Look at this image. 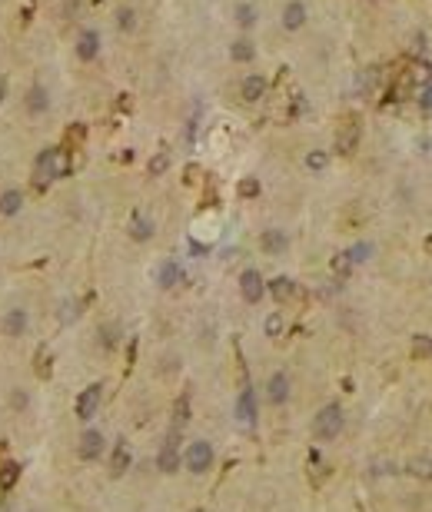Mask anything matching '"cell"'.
I'll return each instance as SVG.
<instances>
[{
	"instance_id": "6da1fadb",
	"label": "cell",
	"mask_w": 432,
	"mask_h": 512,
	"mask_svg": "<svg viewBox=\"0 0 432 512\" xmlns=\"http://www.w3.org/2000/svg\"><path fill=\"white\" fill-rule=\"evenodd\" d=\"M70 173V160H67L60 150H43L37 156V170H34V187L37 190H47L53 180H60Z\"/></svg>"
},
{
	"instance_id": "7a4b0ae2",
	"label": "cell",
	"mask_w": 432,
	"mask_h": 512,
	"mask_svg": "<svg viewBox=\"0 0 432 512\" xmlns=\"http://www.w3.org/2000/svg\"><path fill=\"white\" fill-rule=\"evenodd\" d=\"M343 406H336V403H330V406H323V410L316 412V419H313V433H316V439H336V436L343 433Z\"/></svg>"
},
{
	"instance_id": "3957f363",
	"label": "cell",
	"mask_w": 432,
	"mask_h": 512,
	"mask_svg": "<svg viewBox=\"0 0 432 512\" xmlns=\"http://www.w3.org/2000/svg\"><path fill=\"white\" fill-rule=\"evenodd\" d=\"M183 459H187V469H190V473L200 476V473H206V469L213 466V446L203 443V439H196V443H190V449H187Z\"/></svg>"
},
{
	"instance_id": "277c9868",
	"label": "cell",
	"mask_w": 432,
	"mask_h": 512,
	"mask_svg": "<svg viewBox=\"0 0 432 512\" xmlns=\"http://www.w3.org/2000/svg\"><path fill=\"white\" fill-rule=\"evenodd\" d=\"M156 466H160V473H177L180 469V429H170L163 449L156 456Z\"/></svg>"
},
{
	"instance_id": "5b68a950",
	"label": "cell",
	"mask_w": 432,
	"mask_h": 512,
	"mask_svg": "<svg viewBox=\"0 0 432 512\" xmlns=\"http://www.w3.org/2000/svg\"><path fill=\"white\" fill-rule=\"evenodd\" d=\"M240 293H243L246 303H259V299H263V293H266V283H263V276H259L256 269H243Z\"/></svg>"
},
{
	"instance_id": "8992f818",
	"label": "cell",
	"mask_w": 432,
	"mask_h": 512,
	"mask_svg": "<svg viewBox=\"0 0 432 512\" xmlns=\"http://www.w3.org/2000/svg\"><path fill=\"white\" fill-rule=\"evenodd\" d=\"M100 396H103V389L97 383L87 386V389L80 393V399H76V416H80V419H93V412L100 406Z\"/></svg>"
},
{
	"instance_id": "52a82bcc",
	"label": "cell",
	"mask_w": 432,
	"mask_h": 512,
	"mask_svg": "<svg viewBox=\"0 0 432 512\" xmlns=\"http://www.w3.org/2000/svg\"><path fill=\"white\" fill-rule=\"evenodd\" d=\"M266 396L273 406H283V403L290 399V376H286V372H273V376H269Z\"/></svg>"
},
{
	"instance_id": "ba28073f",
	"label": "cell",
	"mask_w": 432,
	"mask_h": 512,
	"mask_svg": "<svg viewBox=\"0 0 432 512\" xmlns=\"http://www.w3.org/2000/svg\"><path fill=\"white\" fill-rule=\"evenodd\" d=\"M236 419H240L246 429L250 426H256V396H253V389L246 386L240 393V399H236Z\"/></svg>"
},
{
	"instance_id": "9c48e42d",
	"label": "cell",
	"mask_w": 432,
	"mask_h": 512,
	"mask_svg": "<svg viewBox=\"0 0 432 512\" xmlns=\"http://www.w3.org/2000/svg\"><path fill=\"white\" fill-rule=\"evenodd\" d=\"M76 452H80V459H100L103 452V436L97 433V429H87V433L80 436V446H76Z\"/></svg>"
},
{
	"instance_id": "30bf717a",
	"label": "cell",
	"mask_w": 432,
	"mask_h": 512,
	"mask_svg": "<svg viewBox=\"0 0 432 512\" xmlns=\"http://www.w3.org/2000/svg\"><path fill=\"white\" fill-rule=\"evenodd\" d=\"M97 53H100V34L97 30H83L76 37V57L90 64V60H97Z\"/></svg>"
},
{
	"instance_id": "8fae6325",
	"label": "cell",
	"mask_w": 432,
	"mask_h": 512,
	"mask_svg": "<svg viewBox=\"0 0 432 512\" xmlns=\"http://www.w3.org/2000/svg\"><path fill=\"white\" fill-rule=\"evenodd\" d=\"M180 280H183V267H180V263H173V260L160 263V269H156V283H160L163 290H173Z\"/></svg>"
},
{
	"instance_id": "7c38bea8",
	"label": "cell",
	"mask_w": 432,
	"mask_h": 512,
	"mask_svg": "<svg viewBox=\"0 0 432 512\" xmlns=\"http://www.w3.org/2000/svg\"><path fill=\"white\" fill-rule=\"evenodd\" d=\"M303 24H306V4L290 0V4H286V11H283V27H286V30H299Z\"/></svg>"
},
{
	"instance_id": "4fadbf2b",
	"label": "cell",
	"mask_w": 432,
	"mask_h": 512,
	"mask_svg": "<svg viewBox=\"0 0 432 512\" xmlns=\"http://www.w3.org/2000/svg\"><path fill=\"white\" fill-rule=\"evenodd\" d=\"M240 93H243V100H246V103H256L263 93H266V80L259 77V74H250V77L243 80Z\"/></svg>"
},
{
	"instance_id": "5bb4252c",
	"label": "cell",
	"mask_w": 432,
	"mask_h": 512,
	"mask_svg": "<svg viewBox=\"0 0 432 512\" xmlns=\"http://www.w3.org/2000/svg\"><path fill=\"white\" fill-rule=\"evenodd\" d=\"M359 143V123L356 120H349L343 130H339V140H336V147H339V154H353Z\"/></svg>"
},
{
	"instance_id": "9a60e30c",
	"label": "cell",
	"mask_w": 432,
	"mask_h": 512,
	"mask_svg": "<svg viewBox=\"0 0 432 512\" xmlns=\"http://www.w3.org/2000/svg\"><path fill=\"white\" fill-rule=\"evenodd\" d=\"M259 243H263V250H266V253H283V250L290 246V236H286L283 230H263Z\"/></svg>"
},
{
	"instance_id": "2e32d148",
	"label": "cell",
	"mask_w": 432,
	"mask_h": 512,
	"mask_svg": "<svg viewBox=\"0 0 432 512\" xmlns=\"http://www.w3.org/2000/svg\"><path fill=\"white\" fill-rule=\"evenodd\" d=\"M266 290L276 296V303H286V299H292V296H296V283H292L290 276H276L273 283H266Z\"/></svg>"
},
{
	"instance_id": "e0dca14e",
	"label": "cell",
	"mask_w": 432,
	"mask_h": 512,
	"mask_svg": "<svg viewBox=\"0 0 432 512\" xmlns=\"http://www.w3.org/2000/svg\"><path fill=\"white\" fill-rule=\"evenodd\" d=\"M4 333L7 336H24L27 333V313L24 309H11L4 316Z\"/></svg>"
},
{
	"instance_id": "ac0fdd59",
	"label": "cell",
	"mask_w": 432,
	"mask_h": 512,
	"mask_svg": "<svg viewBox=\"0 0 432 512\" xmlns=\"http://www.w3.org/2000/svg\"><path fill=\"white\" fill-rule=\"evenodd\" d=\"M20 206H24V193L20 190H4L0 193V213H4V217L20 213Z\"/></svg>"
},
{
	"instance_id": "d6986e66",
	"label": "cell",
	"mask_w": 432,
	"mask_h": 512,
	"mask_svg": "<svg viewBox=\"0 0 432 512\" xmlns=\"http://www.w3.org/2000/svg\"><path fill=\"white\" fill-rule=\"evenodd\" d=\"M47 107H50V100H47V90H43V87H30V93H27V110L37 116V114H47Z\"/></svg>"
},
{
	"instance_id": "ffe728a7",
	"label": "cell",
	"mask_w": 432,
	"mask_h": 512,
	"mask_svg": "<svg viewBox=\"0 0 432 512\" xmlns=\"http://www.w3.org/2000/svg\"><path fill=\"white\" fill-rule=\"evenodd\" d=\"M130 236H133V240H150L153 223L143 217V213H133V217H130Z\"/></svg>"
},
{
	"instance_id": "44dd1931",
	"label": "cell",
	"mask_w": 432,
	"mask_h": 512,
	"mask_svg": "<svg viewBox=\"0 0 432 512\" xmlns=\"http://www.w3.org/2000/svg\"><path fill=\"white\" fill-rule=\"evenodd\" d=\"M229 57H233L236 64H250V60L256 57V47L250 43V40H236V43L229 47Z\"/></svg>"
},
{
	"instance_id": "7402d4cb",
	"label": "cell",
	"mask_w": 432,
	"mask_h": 512,
	"mask_svg": "<svg viewBox=\"0 0 432 512\" xmlns=\"http://www.w3.org/2000/svg\"><path fill=\"white\" fill-rule=\"evenodd\" d=\"M187 419H190V396L183 393V396L177 399V410H173V429H180Z\"/></svg>"
},
{
	"instance_id": "603a6c76",
	"label": "cell",
	"mask_w": 432,
	"mask_h": 512,
	"mask_svg": "<svg viewBox=\"0 0 432 512\" xmlns=\"http://www.w3.org/2000/svg\"><path fill=\"white\" fill-rule=\"evenodd\" d=\"M17 479H20V466H17V462H4V466H0V486L11 489Z\"/></svg>"
},
{
	"instance_id": "cb8c5ba5",
	"label": "cell",
	"mask_w": 432,
	"mask_h": 512,
	"mask_svg": "<svg viewBox=\"0 0 432 512\" xmlns=\"http://www.w3.org/2000/svg\"><path fill=\"white\" fill-rule=\"evenodd\" d=\"M236 24L240 27H253L256 24V7L253 4H236Z\"/></svg>"
},
{
	"instance_id": "d4e9b609",
	"label": "cell",
	"mask_w": 432,
	"mask_h": 512,
	"mask_svg": "<svg viewBox=\"0 0 432 512\" xmlns=\"http://www.w3.org/2000/svg\"><path fill=\"white\" fill-rule=\"evenodd\" d=\"M127 466H130V449H127V443H120L114 452V476L127 473Z\"/></svg>"
},
{
	"instance_id": "484cf974",
	"label": "cell",
	"mask_w": 432,
	"mask_h": 512,
	"mask_svg": "<svg viewBox=\"0 0 432 512\" xmlns=\"http://www.w3.org/2000/svg\"><path fill=\"white\" fill-rule=\"evenodd\" d=\"M346 256H349V263H366L372 256V243H356L353 250H346Z\"/></svg>"
},
{
	"instance_id": "4316f807",
	"label": "cell",
	"mask_w": 432,
	"mask_h": 512,
	"mask_svg": "<svg viewBox=\"0 0 432 512\" xmlns=\"http://www.w3.org/2000/svg\"><path fill=\"white\" fill-rule=\"evenodd\" d=\"M326 163H330V156L323 154V150H313V154H306V170H313V173L326 170Z\"/></svg>"
},
{
	"instance_id": "83f0119b",
	"label": "cell",
	"mask_w": 432,
	"mask_h": 512,
	"mask_svg": "<svg viewBox=\"0 0 432 512\" xmlns=\"http://www.w3.org/2000/svg\"><path fill=\"white\" fill-rule=\"evenodd\" d=\"M116 27H120V30H133V27H137V13L130 11V7L116 11Z\"/></svg>"
},
{
	"instance_id": "f1b7e54d",
	"label": "cell",
	"mask_w": 432,
	"mask_h": 512,
	"mask_svg": "<svg viewBox=\"0 0 432 512\" xmlns=\"http://www.w3.org/2000/svg\"><path fill=\"white\" fill-rule=\"evenodd\" d=\"M166 167H170V156H166V154H160V156H153V160H150V173H153V177H160Z\"/></svg>"
},
{
	"instance_id": "f546056e",
	"label": "cell",
	"mask_w": 432,
	"mask_h": 512,
	"mask_svg": "<svg viewBox=\"0 0 432 512\" xmlns=\"http://www.w3.org/2000/svg\"><path fill=\"white\" fill-rule=\"evenodd\" d=\"M256 193H259V180H243L240 183V196H246V200H250V196H256Z\"/></svg>"
},
{
	"instance_id": "4dcf8cb0",
	"label": "cell",
	"mask_w": 432,
	"mask_h": 512,
	"mask_svg": "<svg viewBox=\"0 0 432 512\" xmlns=\"http://www.w3.org/2000/svg\"><path fill=\"white\" fill-rule=\"evenodd\" d=\"M27 403H30V399H27L24 389H13V393H11V406H13L17 412H24V410H27Z\"/></svg>"
},
{
	"instance_id": "1f68e13d",
	"label": "cell",
	"mask_w": 432,
	"mask_h": 512,
	"mask_svg": "<svg viewBox=\"0 0 432 512\" xmlns=\"http://www.w3.org/2000/svg\"><path fill=\"white\" fill-rule=\"evenodd\" d=\"M332 269H336L339 276H346V273L353 269V263H349V256H346V253H339V256H336V260H332Z\"/></svg>"
},
{
	"instance_id": "d6a6232c",
	"label": "cell",
	"mask_w": 432,
	"mask_h": 512,
	"mask_svg": "<svg viewBox=\"0 0 432 512\" xmlns=\"http://www.w3.org/2000/svg\"><path fill=\"white\" fill-rule=\"evenodd\" d=\"M266 333H269V336H280V333H283V320H280V313H273V316L266 320Z\"/></svg>"
},
{
	"instance_id": "836d02e7",
	"label": "cell",
	"mask_w": 432,
	"mask_h": 512,
	"mask_svg": "<svg viewBox=\"0 0 432 512\" xmlns=\"http://www.w3.org/2000/svg\"><path fill=\"white\" fill-rule=\"evenodd\" d=\"M412 349H416V353H426V356H432V339H429V336H416Z\"/></svg>"
},
{
	"instance_id": "e575fe53",
	"label": "cell",
	"mask_w": 432,
	"mask_h": 512,
	"mask_svg": "<svg viewBox=\"0 0 432 512\" xmlns=\"http://www.w3.org/2000/svg\"><path fill=\"white\" fill-rule=\"evenodd\" d=\"M419 107H422V110H432V83L419 93Z\"/></svg>"
},
{
	"instance_id": "d590c367",
	"label": "cell",
	"mask_w": 432,
	"mask_h": 512,
	"mask_svg": "<svg viewBox=\"0 0 432 512\" xmlns=\"http://www.w3.org/2000/svg\"><path fill=\"white\" fill-rule=\"evenodd\" d=\"M37 372H40V376H50V366H47V353H37Z\"/></svg>"
},
{
	"instance_id": "8d00e7d4",
	"label": "cell",
	"mask_w": 432,
	"mask_h": 512,
	"mask_svg": "<svg viewBox=\"0 0 432 512\" xmlns=\"http://www.w3.org/2000/svg\"><path fill=\"white\" fill-rule=\"evenodd\" d=\"M80 140H83V127H74L67 133V147H70V143H80Z\"/></svg>"
},
{
	"instance_id": "74e56055",
	"label": "cell",
	"mask_w": 432,
	"mask_h": 512,
	"mask_svg": "<svg viewBox=\"0 0 432 512\" xmlns=\"http://www.w3.org/2000/svg\"><path fill=\"white\" fill-rule=\"evenodd\" d=\"M114 326H103V346H114Z\"/></svg>"
},
{
	"instance_id": "f35d334b",
	"label": "cell",
	"mask_w": 432,
	"mask_h": 512,
	"mask_svg": "<svg viewBox=\"0 0 432 512\" xmlns=\"http://www.w3.org/2000/svg\"><path fill=\"white\" fill-rule=\"evenodd\" d=\"M4 93H7V83H4V77H0V103H4Z\"/></svg>"
},
{
	"instance_id": "ab89813d",
	"label": "cell",
	"mask_w": 432,
	"mask_h": 512,
	"mask_svg": "<svg viewBox=\"0 0 432 512\" xmlns=\"http://www.w3.org/2000/svg\"><path fill=\"white\" fill-rule=\"evenodd\" d=\"M196 512H200V509H196Z\"/></svg>"
}]
</instances>
